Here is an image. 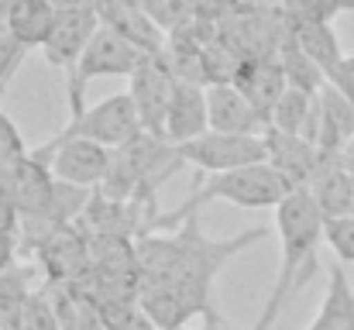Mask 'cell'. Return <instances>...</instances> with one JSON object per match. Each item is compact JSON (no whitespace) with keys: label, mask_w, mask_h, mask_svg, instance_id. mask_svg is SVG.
<instances>
[{"label":"cell","mask_w":354,"mask_h":330,"mask_svg":"<svg viewBox=\"0 0 354 330\" xmlns=\"http://www.w3.org/2000/svg\"><path fill=\"white\" fill-rule=\"evenodd\" d=\"M145 127H141V117L134 110L131 93H114L93 107H83L80 113H69V124L45 145H62V141H73V138H90L111 152L124 148L131 138H138Z\"/></svg>","instance_id":"cell-6"},{"label":"cell","mask_w":354,"mask_h":330,"mask_svg":"<svg viewBox=\"0 0 354 330\" xmlns=\"http://www.w3.org/2000/svg\"><path fill=\"white\" fill-rule=\"evenodd\" d=\"M324 227H327V217L317 207L310 190H296L275 207V230H279L282 262H279V275L268 289L265 310L251 330H272L279 313L286 310L289 296L306 286V279L317 265V244L324 241Z\"/></svg>","instance_id":"cell-2"},{"label":"cell","mask_w":354,"mask_h":330,"mask_svg":"<svg viewBox=\"0 0 354 330\" xmlns=\"http://www.w3.org/2000/svg\"><path fill=\"white\" fill-rule=\"evenodd\" d=\"M186 162L179 155V145H172L162 134H148L141 131L138 138H131L124 148L114 152L111 172L104 179V196L124 203L131 196H145L155 186H162L172 172H179Z\"/></svg>","instance_id":"cell-4"},{"label":"cell","mask_w":354,"mask_h":330,"mask_svg":"<svg viewBox=\"0 0 354 330\" xmlns=\"http://www.w3.org/2000/svg\"><path fill=\"white\" fill-rule=\"evenodd\" d=\"M196 220L200 217H186L179 230H172L165 237H145L138 244V265H141V282H169L207 313L214 306L210 286H214L217 272L237 251L261 241L268 230L254 227V230H244L231 241H210L196 227Z\"/></svg>","instance_id":"cell-1"},{"label":"cell","mask_w":354,"mask_h":330,"mask_svg":"<svg viewBox=\"0 0 354 330\" xmlns=\"http://www.w3.org/2000/svg\"><path fill=\"white\" fill-rule=\"evenodd\" d=\"M24 45L14 38V31L7 28V21H0V93L7 90V83L14 80L17 66L24 62Z\"/></svg>","instance_id":"cell-26"},{"label":"cell","mask_w":354,"mask_h":330,"mask_svg":"<svg viewBox=\"0 0 354 330\" xmlns=\"http://www.w3.org/2000/svg\"><path fill=\"white\" fill-rule=\"evenodd\" d=\"M28 158H24V145H21V138H17V127L0 113V169H17V165H24Z\"/></svg>","instance_id":"cell-28"},{"label":"cell","mask_w":354,"mask_h":330,"mask_svg":"<svg viewBox=\"0 0 354 330\" xmlns=\"http://www.w3.org/2000/svg\"><path fill=\"white\" fill-rule=\"evenodd\" d=\"M97 14H100L104 28H114L120 38L134 42L141 52H148V55H162L165 52L169 38L162 35L155 17L141 7V0H104L97 7Z\"/></svg>","instance_id":"cell-13"},{"label":"cell","mask_w":354,"mask_h":330,"mask_svg":"<svg viewBox=\"0 0 354 330\" xmlns=\"http://www.w3.org/2000/svg\"><path fill=\"white\" fill-rule=\"evenodd\" d=\"M310 193H313L317 207L324 210L327 220L354 214V176L337 158H327L324 162V169L310 183Z\"/></svg>","instance_id":"cell-18"},{"label":"cell","mask_w":354,"mask_h":330,"mask_svg":"<svg viewBox=\"0 0 354 330\" xmlns=\"http://www.w3.org/2000/svg\"><path fill=\"white\" fill-rule=\"evenodd\" d=\"M176 73L162 55H148L141 62V69L131 76V100H134V110L141 117V127L148 134H162L165 131V113H169V104H172V90H176Z\"/></svg>","instance_id":"cell-9"},{"label":"cell","mask_w":354,"mask_h":330,"mask_svg":"<svg viewBox=\"0 0 354 330\" xmlns=\"http://www.w3.org/2000/svg\"><path fill=\"white\" fill-rule=\"evenodd\" d=\"M179 155L186 165H196L207 176L231 172L241 165H258L268 162V145L265 134H227V131H203L193 141L179 145Z\"/></svg>","instance_id":"cell-7"},{"label":"cell","mask_w":354,"mask_h":330,"mask_svg":"<svg viewBox=\"0 0 354 330\" xmlns=\"http://www.w3.org/2000/svg\"><path fill=\"white\" fill-rule=\"evenodd\" d=\"M203 131H210V107H207V86L203 83H189V80H176L172 90V104L165 113V131L162 138H169L172 145L193 141Z\"/></svg>","instance_id":"cell-14"},{"label":"cell","mask_w":354,"mask_h":330,"mask_svg":"<svg viewBox=\"0 0 354 330\" xmlns=\"http://www.w3.org/2000/svg\"><path fill=\"white\" fill-rule=\"evenodd\" d=\"M327 83H330L341 97H348L354 104V55H344V59L327 73Z\"/></svg>","instance_id":"cell-29"},{"label":"cell","mask_w":354,"mask_h":330,"mask_svg":"<svg viewBox=\"0 0 354 330\" xmlns=\"http://www.w3.org/2000/svg\"><path fill=\"white\" fill-rule=\"evenodd\" d=\"M282 14L289 24H310V21H330L337 10L330 0H282Z\"/></svg>","instance_id":"cell-27"},{"label":"cell","mask_w":354,"mask_h":330,"mask_svg":"<svg viewBox=\"0 0 354 330\" xmlns=\"http://www.w3.org/2000/svg\"><path fill=\"white\" fill-rule=\"evenodd\" d=\"M90 330H118V327H107V324H93Z\"/></svg>","instance_id":"cell-32"},{"label":"cell","mask_w":354,"mask_h":330,"mask_svg":"<svg viewBox=\"0 0 354 330\" xmlns=\"http://www.w3.org/2000/svg\"><path fill=\"white\" fill-rule=\"evenodd\" d=\"M354 138V104L341 97L330 83L317 93V124H313V145L327 155L337 158L344 145Z\"/></svg>","instance_id":"cell-16"},{"label":"cell","mask_w":354,"mask_h":330,"mask_svg":"<svg viewBox=\"0 0 354 330\" xmlns=\"http://www.w3.org/2000/svg\"><path fill=\"white\" fill-rule=\"evenodd\" d=\"M289 28H292V38L299 42V48L324 69V76L344 59L337 31L330 28V21H310V24H289Z\"/></svg>","instance_id":"cell-22"},{"label":"cell","mask_w":354,"mask_h":330,"mask_svg":"<svg viewBox=\"0 0 354 330\" xmlns=\"http://www.w3.org/2000/svg\"><path fill=\"white\" fill-rule=\"evenodd\" d=\"M141 7L155 17L162 31H179L186 28V17L193 14V0H141Z\"/></svg>","instance_id":"cell-24"},{"label":"cell","mask_w":354,"mask_h":330,"mask_svg":"<svg viewBox=\"0 0 354 330\" xmlns=\"http://www.w3.org/2000/svg\"><path fill=\"white\" fill-rule=\"evenodd\" d=\"M148 59V52H141L134 42L120 38L114 28H104L93 35V42L86 45V52L80 55V62L69 69V113H80L86 107L83 104V90L86 83L93 80H104V76H134L141 69V62Z\"/></svg>","instance_id":"cell-5"},{"label":"cell","mask_w":354,"mask_h":330,"mask_svg":"<svg viewBox=\"0 0 354 330\" xmlns=\"http://www.w3.org/2000/svg\"><path fill=\"white\" fill-rule=\"evenodd\" d=\"M31 296L35 293L28 289L24 272H17V268L0 272V324H3V330H17V320H21Z\"/></svg>","instance_id":"cell-23"},{"label":"cell","mask_w":354,"mask_h":330,"mask_svg":"<svg viewBox=\"0 0 354 330\" xmlns=\"http://www.w3.org/2000/svg\"><path fill=\"white\" fill-rule=\"evenodd\" d=\"M324 241H327V248L337 255V262L354 265V214L327 220V227H324Z\"/></svg>","instance_id":"cell-25"},{"label":"cell","mask_w":354,"mask_h":330,"mask_svg":"<svg viewBox=\"0 0 354 330\" xmlns=\"http://www.w3.org/2000/svg\"><path fill=\"white\" fill-rule=\"evenodd\" d=\"M265 145H268V165H275L292 190H310L313 176L327 162V155L313 141H306L299 134L275 131V127L265 131Z\"/></svg>","instance_id":"cell-11"},{"label":"cell","mask_w":354,"mask_h":330,"mask_svg":"<svg viewBox=\"0 0 354 330\" xmlns=\"http://www.w3.org/2000/svg\"><path fill=\"white\" fill-rule=\"evenodd\" d=\"M313 124H317V93H306L296 86H289L282 93V100L275 104L272 120H268V127L286 131V134H299L306 141H313Z\"/></svg>","instance_id":"cell-21"},{"label":"cell","mask_w":354,"mask_h":330,"mask_svg":"<svg viewBox=\"0 0 354 330\" xmlns=\"http://www.w3.org/2000/svg\"><path fill=\"white\" fill-rule=\"evenodd\" d=\"M0 330H3V324H0Z\"/></svg>","instance_id":"cell-33"},{"label":"cell","mask_w":354,"mask_h":330,"mask_svg":"<svg viewBox=\"0 0 354 330\" xmlns=\"http://www.w3.org/2000/svg\"><path fill=\"white\" fill-rule=\"evenodd\" d=\"M351 313H354V289L348 272L334 262L327 272V296L324 306L317 313V320L306 330H351Z\"/></svg>","instance_id":"cell-20"},{"label":"cell","mask_w":354,"mask_h":330,"mask_svg":"<svg viewBox=\"0 0 354 330\" xmlns=\"http://www.w3.org/2000/svg\"><path fill=\"white\" fill-rule=\"evenodd\" d=\"M207 107H210V127L214 131H227V134H265L268 131L265 117L234 83H210L207 86Z\"/></svg>","instance_id":"cell-15"},{"label":"cell","mask_w":354,"mask_h":330,"mask_svg":"<svg viewBox=\"0 0 354 330\" xmlns=\"http://www.w3.org/2000/svg\"><path fill=\"white\" fill-rule=\"evenodd\" d=\"M234 83L237 90L258 107V113L265 117V124L272 120V110L275 104L282 100V93L289 90V80L279 66L275 55H248L234 73Z\"/></svg>","instance_id":"cell-12"},{"label":"cell","mask_w":354,"mask_h":330,"mask_svg":"<svg viewBox=\"0 0 354 330\" xmlns=\"http://www.w3.org/2000/svg\"><path fill=\"white\" fill-rule=\"evenodd\" d=\"M200 330H231V324H227V320H224L214 306H210V310L203 313V327H200Z\"/></svg>","instance_id":"cell-30"},{"label":"cell","mask_w":354,"mask_h":330,"mask_svg":"<svg viewBox=\"0 0 354 330\" xmlns=\"http://www.w3.org/2000/svg\"><path fill=\"white\" fill-rule=\"evenodd\" d=\"M289 193H296L286 176L268 165V162H258V165H241V169H231V172H217L210 176L207 183H196L189 200L172 210L165 220H186L196 217L200 207H210V203H234V207H244V210H265V207H279Z\"/></svg>","instance_id":"cell-3"},{"label":"cell","mask_w":354,"mask_h":330,"mask_svg":"<svg viewBox=\"0 0 354 330\" xmlns=\"http://www.w3.org/2000/svg\"><path fill=\"white\" fill-rule=\"evenodd\" d=\"M97 31H100V14H97V7H80V3L59 7L55 28H52L48 42L41 45L45 62L69 73V69L80 62V55L86 52V45L93 42Z\"/></svg>","instance_id":"cell-10"},{"label":"cell","mask_w":354,"mask_h":330,"mask_svg":"<svg viewBox=\"0 0 354 330\" xmlns=\"http://www.w3.org/2000/svg\"><path fill=\"white\" fill-rule=\"evenodd\" d=\"M337 162H341V165H344V169H348V172L354 176V138L348 141V145H344V152L337 155Z\"/></svg>","instance_id":"cell-31"},{"label":"cell","mask_w":354,"mask_h":330,"mask_svg":"<svg viewBox=\"0 0 354 330\" xmlns=\"http://www.w3.org/2000/svg\"><path fill=\"white\" fill-rule=\"evenodd\" d=\"M55 17H59L55 0H10L0 10V21H7V28L24 48H41L55 28Z\"/></svg>","instance_id":"cell-17"},{"label":"cell","mask_w":354,"mask_h":330,"mask_svg":"<svg viewBox=\"0 0 354 330\" xmlns=\"http://www.w3.org/2000/svg\"><path fill=\"white\" fill-rule=\"evenodd\" d=\"M31 158L45 162L59 183L90 190V186H104L111 162H114V152L90 141V138H73L62 145H41L31 152Z\"/></svg>","instance_id":"cell-8"},{"label":"cell","mask_w":354,"mask_h":330,"mask_svg":"<svg viewBox=\"0 0 354 330\" xmlns=\"http://www.w3.org/2000/svg\"><path fill=\"white\" fill-rule=\"evenodd\" d=\"M275 59H279V66H282L289 86L306 90V93H320V90L327 86L324 69H320V66L299 48V42L292 38L289 21H286V31H279V38H275Z\"/></svg>","instance_id":"cell-19"}]
</instances>
